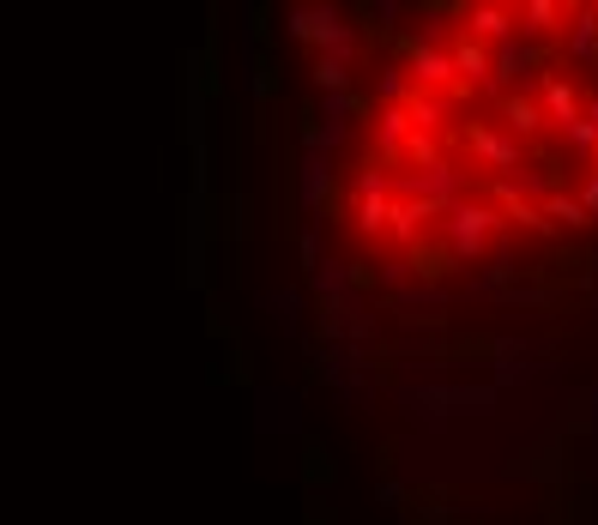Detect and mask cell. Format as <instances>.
<instances>
[{"mask_svg":"<svg viewBox=\"0 0 598 525\" xmlns=\"http://www.w3.org/2000/svg\"><path fill=\"white\" fill-rule=\"evenodd\" d=\"M345 218L423 278L598 236V0L423 25L369 103Z\"/></svg>","mask_w":598,"mask_h":525,"instance_id":"cell-1","label":"cell"}]
</instances>
